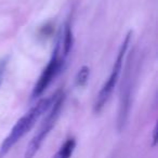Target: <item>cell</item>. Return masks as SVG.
I'll list each match as a JSON object with an SVG mask.
<instances>
[{
    "label": "cell",
    "instance_id": "cell-1",
    "mask_svg": "<svg viewBox=\"0 0 158 158\" xmlns=\"http://www.w3.org/2000/svg\"><path fill=\"white\" fill-rule=\"evenodd\" d=\"M55 97H56V93L50 98L40 100L34 107H31L29 110V112H27L24 116L21 117L16 121V123L12 128L10 133L8 134V136L0 145V158L5 157L10 152V149L33 128V126L40 118V116L44 113H46L47 110H49V108L51 107V105L54 102Z\"/></svg>",
    "mask_w": 158,
    "mask_h": 158
},
{
    "label": "cell",
    "instance_id": "cell-2",
    "mask_svg": "<svg viewBox=\"0 0 158 158\" xmlns=\"http://www.w3.org/2000/svg\"><path fill=\"white\" fill-rule=\"evenodd\" d=\"M64 100H65V94H64L62 91H57L54 102H53V104L51 105V107L49 108L48 115H47V117L44 118V120L42 121L41 126H40L37 133L34 135V138L31 139L29 144L27 145V148L24 154V158L35 157L36 153L39 151L40 146L42 145L44 141L46 140L47 135L50 133L52 128L54 127L55 123H56L57 119H59V117H60V113H61L62 107H63Z\"/></svg>",
    "mask_w": 158,
    "mask_h": 158
},
{
    "label": "cell",
    "instance_id": "cell-3",
    "mask_svg": "<svg viewBox=\"0 0 158 158\" xmlns=\"http://www.w3.org/2000/svg\"><path fill=\"white\" fill-rule=\"evenodd\" d=\"M131 36H132V31H130L129 33L126 35L125 39H123V44H121L120 49H119V51H118V54H117L116 61H115L114 65H113L112 73H110V77H108L107 81L104 84L101 91H100L99 94H98L97 100H95V102H94V112L97 113V114H99V113L103 110L106 102L108 101L110 97L112 95L113 91H114L117 81H118L119 75H120L121 68H123L126 52H127L128 48H129L130 41H131Z\"/></svg>",
    "mask_w": 158,
    "mask_h": 158
},
{
    "label": "cell",
    "instance_id": "cell-4",
    "mask_svg": "<svg viewBox=\"0 0 158 158\" xmlns=\"http://www.w3.org/2000/svg\"><path fill=\"white\" fill-rule=\"evenodd\" d=\"M65 62L66 61L64 59H62L61 53H60V37H57V40L55 42L54 48H53V52L52 55H51L50 61H49L48 65L44 67V69L42 70L39 79H38V81L36 82L35 87L33 89L31 98V101L39 98L46 91V89L53 81V79L60 74V72L63 68Z\"/></svg>",
    "mask_w": 158,
    "mask_h": 158
},
{
    "label": "cell",
    "instance_id": "cell-5",
    "mask_svg": "<svg viewBox=\"0 0 158 158\" xmlns=\"http://www.w3.org/2000/svg\"><path fill=\"white\" fill-rule=\"evenodd\" d=\"M130 63L128 60L127 69H126L125 76L123 79V85L120 89V99H119V110L118 118H117V130L121 132L126 126L129 116L130 105H131V69H130Z\"/></svg>",
    "mask_w": 158,
    "mask_h": 158
},
{
    "label": "cell",
    "instance_id": "cell-6",
    "mask_svg": "<svg viewBox=\"0 0 158 158\" xmlns=\"http://www.w3.org/2000/svg\"><path fill=\"white\" fill-rule=\"evenodd\" d=\"M59 37H60V53H61L62 59H64L66 61L70 51H72L73 42H74L72 25H70L69 20L66 21V23L64 24V27L62 28Z\"/></svg>",
    "mask_w": 158,
    "mask_h": 158
},
{
    "label": "cell",
    "instance_id": "cell-7",
    "mask_svg": "<svg viewBox=\"0 0 158 158\" xmlns=\"http://www.w3.org/2000/svg\"><path fill=\"white\" fill-rule=\"evenodd\" d=\"M75 147H76V140L74 138L67 139L52 158H70Z\"/></svg>",
    "mask_w": 158,
    "mask_h": 158
},
{
    "label": "cell",
    "instance_id": "cell-8",
    "mask_svg": "<svg viewBox=\"0 0 158 158\" xmlns=\"http://www.w3.org/2000/svg\"><path fill=\"white\" fill-rule=\"evenodd\" d=\"M89 74H90V69L88 66L84 65L79 72L77 73L76 76V86L77 87H85L88 82L89 79Z\"/></svg>",
    "mask_w": 158,
    "mask_h": 158
},
{
    "label": "cell",
    "instance_id": "cell-9",
    "mask_svg": "<svg viewBox=\"0 0 158 158\" xmlns=\"http://www.w3.org/2000/svg\"><path fill=\"white\" fill-rule=\"evenodd\" d=\"M8 62H9V56H8V55L3 57V59L0 60V86L2 84L3 77H5V74H6V69H7Z\"/></svg>",
    "mask_w": 158,
    "mask_h": 158
},
{
    "label": "cell",
    "instance_id": "cell-10",
    "mask_svg": "<svg viewBox=\"0 0 158 158\" xmlns=\"http://www.w3.org/2000/svg\"><path fill=\"white\" fill-rule=\"evenodd\" d=\"M156 133H157V126H155L153 130V146L156 145V142H157V136H156Z\"/></svg>",
    "mask_w": 158,
    "mask_h": 158
}]
</instances>
